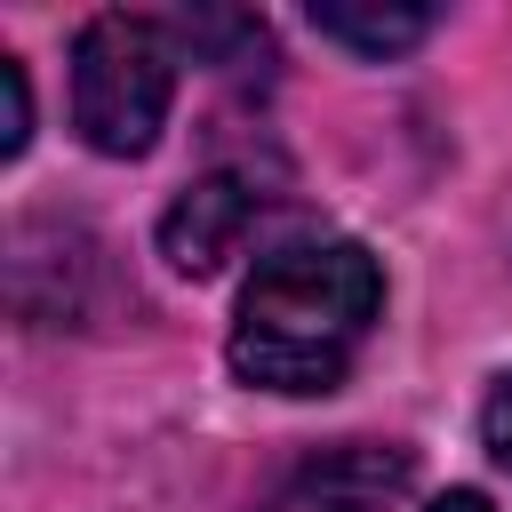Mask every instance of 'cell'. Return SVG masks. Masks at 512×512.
<instances>
[{"label": "cell", "instance_id": "7a4b0ae2", "mask_svg": "<svg viewBox=\"0 0 512 512\" xmlns=\"http://www.w3.org/2000/svg\"><path fill=\"white\" fill-rule=\"evenodd\" d=\"M168 96H176V24L128 16V8L80 24V40H72V128L88 136V152H104V160L152 152Z\"/></svg>", "mask_w": 512, "mask_h": 512}, {"label": "cell", "instance_id": "277c9868", "mask_svg": "<svg viewBox=\"0 0 512 512\" xmlns=\"http://www.w3.org/2000/svg\"><path fill=\"white\" fill-rule=\"evenodd\" d=\"M408 488V448L392 440H336L304 456L256 512H384Z\"/></svg>", "mask_w": 512, "mask_h": 512}, {"label": "cell", "instance_id": "5b68a950", "mask_svg": "<svg viewBox=\"0 0 512 512\" xmlns=\"http://www.w3.org/2000/svg\"><path fill=\"white\" fill-rule=\"evenodd\" d=\"M432 24H440L432 8H352V0H320V8H312V32H320V40H344V48H360V56H400V48H416Z\"/></svg>", "mask_w": 512, "mask_h": 512}, {"label": "cell", "instance_id": "6da1fadb", "mask_svg": "<svg viewBox=\"0 0 512 512\" xmlns=\"http://www.w3.org/2000/svg\"><path fill=\"white\" fill-rule=\"evenodd\" d=\"M376 312H384V272L360 240L272 248L240 288L232 368L264 392H328L360 360Z\"/></svg>", "mask_w": 512, "mask_h": 512}, {"label": "cell", "instance_id": "9c48e42d", "mask_svg": "<svg viewBox=\"0 0 512 512\" xmlns=\"http://www.w3.org/2000/svg\"><path fill=\"white\" fill-rule=\"evenodd\" d=\"M432 512H488V496H472V488H456V496H440Z\"/></svg>", "mask_w": 512, "mask_h": 512}, {"label": "cell", "instance_id": "3957f363", "mask_svg": "<svg viewBox=\"0 0 512 512\" xmlns=\"http://www.w3.org/2000/svg\"><path fill=\"white\" fill-rule=\"evenodd\" d=\"M264 176L256 168H208V176H192L176 200H168V216H160V256L176 264V272H216L232 248H240V232L264 216Z\"/></svg>", "mask_w": 512, "mask_h": 512}, {"label": "cell", "instance_id": "8992f818", "mask_svg": "<svg viewBox=\"0 0 512 512\" xmlns=\"http://www.w3.org/2000/svg\"><path fill=\"white\" fill-rule=\"evenodd\" d=\"M176 40H192L208 64L240 72V64H272V32L240 8H200V16H176Z\"/></svg>", "mask_w": 512, "mask_h": 512}, {"label": "cell", "instance_id": "52a82bcc", "mask_svg": "<svg viewBox=\"0 0 512 512\" xmlns=\"http://www.w3.org/2000/svg\"><path fill=\"white\" fill-rule=\"evenodd\" d=\"M24 136H32V88H24V64H16V56H0V152L16 160V152H24Z\"/></svg>", "mask_w": 512, "mask_h": 512}, {"label": "cell", "instance_id": "ba28073f", "mask_svg": "<svg viewBox=\"0 0 512 512\" xmlns=\"http://www.w3.org/2000/svg\"><path fill=\"white\" fill-rule=\"evenodd\" d=\"M480 440H488V456L512 472V376L488 392V408H480Z\"/></svg>", "mask_w": 512, "mask_h": 512}]
</instances>
